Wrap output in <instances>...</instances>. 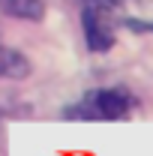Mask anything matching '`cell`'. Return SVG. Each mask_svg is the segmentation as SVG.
I'll return each mask as SVG.
<instances>
[{
	"label": "cell",
	"mask_w": 153,
	"mask_h": 156,
	"mask_svg": "<svg viewBox=\"0 0 153 156\" xmlns=\"http://www.w3.org/2000/svg\"><path fill=\"white\" fill-rule=\"evenodd\" d=\"M138 99L126 87H93L87 93H81L72 105L63 108L66 120H93V123H111V120H126L132 114Z\"/></svg>",
	"instance_id": "1"
},
{
	"label": "cell",
	"mask_w": 153,
	"mask_h": 156,
	"mask_svg": "<svg viewBox=\"0 0 153 156\" xmlns=\"http://www.w3.org/2000/svg\"><path fill=\"white\" fill-rule=\"evenodd\" d=\"M123 9V0H84L81 6V30H84V45L93 54L111 51L117 42V12Z\"/></svg>",
	"instance_id": "2"
},
{
	"label": "cell",
	"mask_w": 153,
	"mask_h": 156,
	"mask_svg": "<svg viewBox=\"0 0 153 156\" xmlns=\"http://www.w3.org/2000/svg\"><path fill=\"white\" fill-rule=\"evenodd\" d=\"M33 72V63L30 57L18 51V48H9V45H3L0 42V78H6V81H21V78H27Z\"/></svg>",
	"instance_id": "3"
},
{
	"label": "cell",
	"mask_w": 153,
	"mask_h": 156,
	"mask_svg": "<svg viewBox=\"0 0 153 156\" xmlns=\"http://www.w3.org/2000/svg\"><path fill=\"white\" fill-rule=\"evenodd\" d=\"M0 15L18 21H42L45 3L42 0H0Z\"/></svg>",
	"instance_id": "4"
},
{
	"label": "cell",
	"mask_w": 153,
	"mask_h": 156,
	"mask_svg": "<svg viewBox=\"0 0 153 156\" xmlns=\"http://www.w3.org/2000/svg\"><path fill=\"white\" fill-rule=\"evenodd\" d=\"M126 30L132 33H153V21H141V18H123Z\"/></svg>",
	"instance_id": "5"
}]
</instances>
